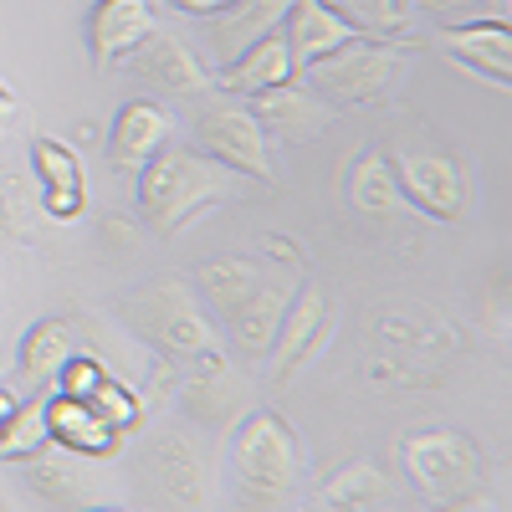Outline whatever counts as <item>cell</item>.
<instances>
[{
  "label": "cell",
  "instance_id": "22",
  "mask_svg": "<svg viewBox=\"0 0 512 512\" xmlns=\"http://www.w3.org/2000/svg\"><path fill=\"white\" fill-rule=\"evenodd\" d=\"M21 374L26 379H57L62 369H67V359H72V323L67 318H36L31 328H26V338H21Z\"/></svg>",
  "mask_w": 512,
  "mask_h": 512
},
{
  "label": "cell",
  "instance_id": "7",
  "mask_svg": "<svg viewBox=\"0 0 512 512\" xmlns=\"http://www.w3.org/2000/svg\"><path fill=\"white\" fill-rule=\"evenodd\" d=\"M395 180H400V195L410 210L431 221H461L466 210V175L461 164L446 159V154H405L395 159Z\"/></svg>",
  "mask_w": 512,
  "mask_h": 512
},
{
  "label": "cell",
  "instance_id": "21",
  "mask_svg": "<svg viewBox=\"0 0 512 512\" xmlns=\"http://www.w3.org/2000/svg\"><path fill=\"white\" fill-rule=\"evenodd\" d=\"M297 67H292V52H287V36L272 31L262 36L246 57H236L231 67H221L216 88L221 93H236V98H251V93H267V88H282V82H292Z\"/></svg>",
  "mask_w": 512,
  "mask_h": 512
},
{
  "label": "cell",
  "instance_id": "28",
  "mask_svg": "<svg viewBox=\"0 0 512 512\" xmlns=\"http://www.w3.org/2000/svg\"><path fill=\"white\" fill-rule=\"evenodd\" d=\"M26 482H31V492L41 502H57V507H82L88 502V482H82L67 461H57L47 451L26 456Z\"/></svg>",
  "mask_w": 512,
  "mask_h": 512
},
{
  "label": "cell",
  "instance_id": "1",
  "mask_svg": "<svg viewBox=\"0 0 512 512\" xmlns=\"http://www.w3.org/2000/svg\"><path fill=\"white\" fill-rule=\"evenodd\" d=\"M226 175L231 169L216 164L210 154L195 149H159L144 169H139V216L169 236L180 231L195 210H205L210 200L226 195Z\"/></svg>",
  "mask_w": 512,
  "mask_h": 512
},
{
  "label": "cell",
  "instance_id": "12",
  "mask_svg": "<svg viewBox=\"0 0 512 512\" xmlns=\"http://www.w3.org/2000/svg\"><path fill=\"white\" fill-rule=\"evenodd\" d=\"M154 26V0H98L88 11V52L98 67H118L144 47Z\"/></svg>",
  "mask_w": 512,
  "mask_h": 512
},
{
  "label": "cell",
  "instance_id": "34",
  "mask_svg": "<svg viewBox=\"0 0 512 512\" xmlns=\"http://www.w3.org/2000/svg\"><path fill=\"white\" fill-rule=\"evenodd\" d=\"M11 410H16V400H11V390L0 384V431H6V420H11Z\"/></svg>",
  "mask_w": 512,
  "mask_h": 512
},
{
  "label": "cell",
  "instance_id": "16",
  "mask_svg": "<svg viewBox=\"0 0 512 512\" xmlns=\"http://www.w3.org/2000/svg\"><path fill=\"white\" fill-rule=\"evenodd\" d=\"M441 47L446 57H456L461 67H472L477 77L497 82V88L507 93V82H512V26L497 16L487 21H461V26H446L441 31Z\"/></svg>",
  "mask_w": 512,
  "mask_h": 512
},
{
  "label": "cell",
  "instance_id": "14",
  "mask_svg": "<svg viewBox=\"0 0 512 512\" xmlns=\"http://www.w3.org/2000/svg\"><path fill=\"white\" fill-rule=\"evenodd\" d=\"M297 6V0H236V6H226L221 16L205 21V41H210V57H216V67H231L236 57H246L262 36L282 31L287 11Z\"/></svg>",
  "mask_w": 512,
  "mask_h": 512
},
{
  "label": "cell",
  "instance_id": "8",
  "mask_svg": "<svg viewBox=\"0 0 512 512\" xmlns=\"http://www.w3.org/2000/svg\"><path fill=\"white\" fill-rule=\"evenodd\" d=\"M180 400H185V410H190L195 420L216 425V431H221V425H236V420L251 410L246 379H241V374L231 369V359L216 354V349L195 354V369H190V379H185Z\"/></svg>",
  "mask_w": 512,
  "mask_h": 512
},
{
  "label": "cell",
  "instance_id": "27",
  "mask_svg": "<svg viewBox=\"0 0 512 512\" xmlns=\"http://www.w3.org/2000/svg\"><path fill=\"white\" fill-rule=\"evenodd\" d=\"M262 277V267L256 262H246V256H221V262H205L200 267V292H205V303L216 308V313H226V308H236L241 297H246V287Z\"/></svg>",
  "mask_w": 512,
  "mask_h": 512
},
{
  "label": "cell",
  "instance_id": "10",
  "mask_svg": "<svg viewBox=\"0 0 512 512\" xmlns=\"http://www.w3.org/2000/svg\"><path fill=\"white\" fill-rule=\"evenodd\" d=\"M328 328H333V303L323 297V287H297V297L287 303V313H282V323H277L272 349H267L272 374L287 379L318 344H328Z\"/></svg>",
  "mask_w": 512,
  "mask_h": 512
},
{
  "label": "cell",
  "instance_id": "25",
  "mask_svg": "<svg viewBox=\"0 0 512 512\" xmlns=\"http://www.w3.org/2000/svg\"><path fill=\"white\" fill-rule=\"evenodd\" d=\"M47 446H52V425H47V395H31L26 405H16V410H11L6 431H0V456L26 461V456L47 451Z\"/></svg>",
  "mask_w": 512,
  "mask_h": 512
},
{
  "label": "cell",
  "instance_id": "13",
  "mask_svg": "<svg viewBox=\"0 0 512 512\" xmlns=\"http://www.w3.org/2000/svg\"><path fill=\"white\" fill-rule=\"evenodd\" d=\"M31 164L41 180V210L57 221H77L88 210V169H82V154L62 139H31Z\"/></svg>",
  "mask_w": 512,
  "mask_h": 512
},
{
  "label": "cell",
  "instance_id": "3",
  "mask_svg": "<svg viewBox=\"0 0 512 512\" xmlns=\"http://www.w3.org/2000/svg\"><path fill=\"white\" fill-rule=\"evenodd\" d=\"M231 456L241 477V507H287L297 472H303V451H297V436L272 410H251L236 420Z\"/></svg>",
  "mask_w": 512,
  "mask_h": 512
},
{
  "label": "cell",
  "instance_id": "6",
  "mask_svg": "<svg viewBox=\"0 0 512 512\" xmlns=\"http://www.w3.org/2000/svg\"><path fill=\"white\" fill-rule=\"evenodd\" d=\"M195 139H200V149L216 159V164H226L231 175H246V180L272 185L267 128L251 118L246 103H210V108L195 118Z\"/></svg>",
  "mask_w": 512,
  "mask_h": 512
},
{
  "label": "cell",
  "instance_id": "26",
  "mask_svg": "<svg viewBox=\"0 0 512 512\" xmlns=\"http://www.w3.org/2000/svg\"><path fill=\"white\" fill-rule=\"evenodd\" d=\"M36 216H41V190L21 175V169L0 164V236L26 241L36 231Z\"/></svg>",
  "mask_w": 512,
  "mask_h": 512
},
{
  "label": "cell",
  "instance_id": "19",
  "mask_svg": "<svg viewBox=\"0 0 512 512\" xmlns=\"http://www.w3.org/2000/svg\"><path fill=\"white\" fill-rule=\"evenodd\" d=\"M154 472H159V497L169 507H205L210 502V466L185 436H164L154 446Z\"/></svg>",
  "mask_w": 512,
  "mask_h": 512
},
{
  "label": "cell",
  "instance_id": "33",
  "mask_svg": "<svg viewBox=\"0 0 512 512\" xmlns=\"http://www.w3.org/2000/svg\"><path fill=\"white\" fill-rule=\"evenodd\" d=\"M16 118H21V98L6 88V82H0V134H11Z\"/></svg>",
  "mask_w": 512,
  "mask_h": 512
},
{
  "label": "cell",
  "instance_id": "5",
  "mask_svg": "<svg viewBox=\"0 0 512 512\" xmlns=\"http://www.w3.org/2000/svg\"><path fill=\"white\" fill-rule=\"evenodd\" d=\"M410 67L405 41H384V36H359L349 47H338L333 57L308 67V88L333 103H369L379 93H390L400 72Z\"/></svg>",
  "mask_w": 512,
  "mask_h": 512
},
{
  "label": "cell",
  "instance_id": "17",
  "mask_svg": "<svg viewBox=\"0 0 512 512\" xmlns=\"http://www.w3.org/2000/svg\"><path fill=\"white\" fill-rule=\"evenodd\" d=\"M251 118L262 123V128H272V134H282L287 144H303V139H313V134H323V123H328V103L313 93V88H303V82H282V88H267V93H251Z\"/></svg>",
  "mask_w": 512,
  "mask_h": 512
},
{
  "label": "cell",
  "instance_id": "11",
  "mask_svg": "<svg viewBox=\"0 0 512 512\" xmlns=\"http://www.w3.org/2000/svg\"><path fill=\"white\" fill-rule=\"evenodd\" d=\"M169 134H175V118H169L164 103L154 98H128L118 113H113V128H108V164L118 169H144L159 149H169Z\"/></svg>",
  "mask_w": 512,
  "mask_h": 512
},
{
  "label": "cell",
  "instance_id": "30",
  "mask_svg": "<svg viewBox=\"0 0 512 512\" xmlns=\"http://www.w3.org/2000/svg\"><path fill=\"white\" fill-rule=\"evenodd\" d=\"M88 405L113 425V431H123V436L144 425V400L134 395V384H128L123 374H113V369H108V374L93 384V390H88Z\"/></svg>",
  "mask_w": 512,
  "mask_h": 512
},
{
  "label": "cell",
  "instance_id": "32",
  "mask_svg": "<svg viewBox=\"0 0 512 512\" xmlns=\"http://www.w3.org/2000/svg\"><path fill=\"white\" fill-rule=\"evenodd\" d=\"M405 6H415V11H425V16H456V11L482 6V0H405Z\"/></svg>",
  "mask_w": 512,
  "mask_h": 512
},
{
  "label": "cell",
  "instance_id": "20",
  "mask_svg": "<svg viewBox=\"0 0 512 512\" xmlns=\"http://www.w3.org/2000/svg\"><path fill=\"white\" fill-rule=\"evenodd\" d=\"M47 425H52V441L67 446V451H82V456H113L123 431L113 425L77 395H47Z\"/></svg>",
  "mask_w": 512,
  "mask_h": 512
},
{
  "label": "cell",
  "instance_id": "31",
  "mask_svg": "<svg viewBox=\"0 0 512 512\" xmlns=\"http://www.w3.org/2000/svg\"><path fill=\"white\" fill-rule=\"evenodd\" d=\"M164 6H175L180 16H200V21H210V16H221L226 6H236V0H164Z\"/></svg>",
  "mask_w": 512,
  "mask_h": 512
},
{
  "label": "cell",
  "instance_id": "4",
  "mask_svg": "<svg viewBox=\"0 0 512 512\" xmlns=\"http://www.w3.org/2000/svg\"><path fill=\"white\" fill-rule=\"evenodd\" d=\"M123 318L144 344H154L169 359H195L205 349H216V333H210V323H205L200 297L180 277H164V282H149L139 292H128Z\"/></svg>",
  "mask_w": 512,
  "mask_h": 512
},
{
  "label": "cell",
  "instance_id": "9",
  "mask_svg": "<svg viewBox=\"0 0 512 512\" xmlns=\"http://www.w3.org/2000/svg\"><path fill=\"white\" fill-rule=\"evenodd\" d=\"M128 72H134L139 82H149V88L159 93H205V88H216V77L205 72V62L190 52V41L175 36V31H149V41L128 57Z\"/></svg>",
  "mask_w": 512,
  "mask_h": 512
},
{
  "label": "cell",
  "instance_id": "24",
  "mask_svg": "<svg viewBox=\"0 0 512 512\" xmlns=\"http://www.w3.org/2000/svg\"><path fill=\"white\" fill-rule=\"evenodd\" d=\"M323 497H328V507H384L390 502V482H384L379 466L349 461L323 482Z\"/></svg>",
  "mask_w": 512,
  "mask_h": 512
},
{
  "label": "cell",
  "instance_id": "29",
  "mask_svg": "<svg viewBox=\"0 0 512 512\" xmlns=\"http://www.w3.org/2000/svg\"><path fill=\"white\" fill-rule=\"evenodd\" d=\"M338 16H349L364 36H384V41H405L410 36V11L405 0H328Z\"/></svg>",
  "mask_w": 512,
  "mask_h": 512
},
{
  "label": "cell",
  "instance_id": "15",
  "mask_svg": "<svg viewBox=\"0 0 512 512\" xmlns=\"http://www.w3.org/2000/svg\"><path fill=\"white\" fill-rule=\"evenodd\" d=\"M282 26H287L282 36H287V52H292V67L297 72H308L313 62L333 57L338 47H349V41L364 36L349 16H338L328 0H297Z\"/></svg>",
  "mask_w": 512,
  "mask_h": 512
},
{
  "label": "cell",
  "instance_id": "23",
  "mask_svg": "<svg viewBox=\"0 0 512 512\" xmlns=\"http://www.w3.org/2000/svg\"><path fill=\"white\" fill-rule=\"evenodd\" d=\"M349 200L364 216H400L405 195H400V180H395V164L384 154H359L354 175H349Z\"/></svg>",
  "mask_w": 512,
  "mask_h": 512
},
{
  "label": "cell",
  "instance_id": "18",
  "mask_svg": "<svg viewBox=\"0 0 512 512\" xmlns=\"http://www.w3.org/2000/svg\"><path fill=\"white\" fill-rule=\"evenodd\" d=\"M292 287L277 277V272H262L251 287H246V297L236 308H226L221 318H226V328H231V338L246 349V354H267L272 349V338H277V323H282V313H287V297Z\"/></svg>",
  "mask_w": 512,
  "mask_h": 512
},
{
  "label": "cell",
  "instance_id": "2",
  "mask_svg": "<svg viewBox=\"0 0 512 512\" xmlns=\"http://www.w3.org/2000/svg\"><path fill=\"white\" fill-rule=\"evenodd\" d=\"M400 466L410 472V482L446 507H487V461L477 451L472 436L431 425V431H410L400 441Z\"/></svg>",
  "mask_w": 512,
  "mask_h": 512
}]
</instances>
